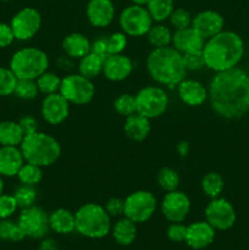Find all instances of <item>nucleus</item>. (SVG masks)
<instances>
[{
  "label": "nucleus",
  "instance_id": "nucleus-1",
  "mask_svg": "<svg viewBox=\"0 0 249 250\" xmlns=\"http://www.w3.org/2000/svg\"><path fill=\"white\" fill-rule=\"evenodd\" d=\"M208 100L222 119H241L249 110V75L238 67L216 72L208 88Z\"/></svg>",
  "mask_w": 249,
  "mask_h": 250
},
{
  "label": "nucleus",
  "instance_id": "nucleus-2",
  "mask_svg": "<svg viewBox=\"0 0 249 250\" xmlns=\"http://www.w3.org/2000/svg\"><path fill=\"white\" fill-rule=\"evenodd\" d=\"M244 55V42L239 34L221 31L205 41L203 48L205 67L216 72L237 67Z\"/></svg>",
  "mask_w": 249,
  "mask_h": 250
},
{
  "label": "nucleus",
  "instance_id": "nucleus-3",
  "mask_svg": "<svg viewBox=\"0 0 249 250\" xmlns=\"http://www.w3.org/2000/svg\"><path fill=\"white\" fill-rule=\"evenodd\" d=\"M146 71L159 85L175 88L187 76L183 55L172 45L153 48L146 56Z\"/></svg>",
  "mask_w": 249,
  "mask_h": 250
},
{
  "label": "nucleus",
  "instance_id": "nucleus-4",
  "mask_svg": "<svg viewBox=\"0 0 249 250\" xmlns=\"http://www.w3.org/2000/svg\"><path fill=\"white\" fill-rule=\"evenodd\" d=\"M20 149L26 163L41 167L54 165L61 156V146L58 139L41 131L24 136Z\"/></svg>",
  "mask_w": 249,
  "mask_h": 250
},
{
  "label": "nucleus",
  "instance_id": "nucleus-5",
  "mask_svg": "<svg viewBox=\"0 0 249 250\" xmlns=\"http://www.w3.org/2000/svg\"><path fill=\"white\" fill-rule=\"evenodd\" d=\"M76 231L87 238L100 239L111 232V216L103 205L87 203L75 212Z\"/></svg>",
  "mask_w": 249,
  "mask_h": 250
},
{
  "label": "nucleus",
  "instance_id": "nucleus-6",
  "mask_svg": "<svg viewBox=\"0 0 249 250\" xmlns=\"http://www.w3.org/2000/svg\"><path fill=\"white\" fill-rule=\"evenodd\" d=\"M10 68L17 80H37L49 68V56L42 49L26 46L19 49L10 60Z\"/></svg>",
  "mask_w": 249,
  "mask_h": 250
},
{
  "label": "nucleus",
  "instance_id": "nucleus-7",
  "mask_svg": "<svg viewBox=\"0 0 249 250\" xmlns=\"http://www.w3.org/2000/svg\"><path fill=\"white\" fill-rule=\"evenodd\" d=\"M168 95L160 85H146L136 94L137 114L149 120L158 119L168 107Z\"/></svg>",
  "mask_w": 249,
  "mask_h": 250
},
{
  "label": "nucleus",
  "instance_id": "nucleus-8",
  "mask_svg": "<svg viewBox=\"0 0 249 250\" xmlns=\"http://www.w3.org/2000/svg\"><path fill=\"white\" fill-rule=\"evenodd\" d=\"M59 93L70 104L85 105L94 98L95 85L92 80L81 73H68L61 80Z\"/></svg>",
  "mask_w": 249,
  "mask_h": 250
},
{
  "label": "nucleus",
  "instance_id": "nucleus-9",
  "mask_svg": "<svg viewBox=\"0 0 249 250\" xmlns=\"http://www.w3.org/2000/svg\"><path fill=\"white\" fill-rule=\"evenodd\" d=\"M158 208L155 195L149 190H136L124 199V216L136 224H144L151 219Z\"/></svg>",
  "mask_w": 249,
  "mask_h": 250
},
{
  "label": "nucleus",
  "instance_id": "nucleus-10",
  "mask_svg": "<svg viewBox=\"0 0 249 250\" xmlns=\"http://www.w3.org/2000/svg\"><path fill=\"white\" fill-rule=\"evenodd\" d=\"M119 24L121 31L127 37L146 36L150 27L154 24L153 19L145 6L129 5L124 7L119 16Z\"/></svg>",
  "mask_w": 249,
  "mask_h": 250
},
{
  "label": "nucleus",
  "instance_id": "nucleus-11",
  "mask_svg": "<svg viewBox=\"0 0 249 250\" xmlns=\"http://www.w3.org/2000/svg\"><path fill=\"white\" fill-rule=\"evenodd\" d=\"M17 224L23 231L24 236L33 239L44 238L50 229L49 214L36 205L22 209Z\"/></svg>",
  "mask_w": 249,
  "mask_h": 250
},
{
  "label": "nucleus",
  "instance_id": "nucleus-12",
  "mask_svg": "<svg viewBox=\"0 0 249 250\" xmlns=\"http://www.w3.org/2000/svg\"><path fill=\"white\" fill-rule=\"evenodd\" d=\"M10 26L16 41L27 42L33 38L41 29L42 15L34 7H23L14 15Z\"/></svg>",
  "mask_w": 249,
  "mask_h": 250
},
{
  "label": "nucleus",
  "instance_id": "nucleus-13",
  "mask_svg": "<svg viewBox=\"0 0 249 250\" xmlns=\"http://www.w3.org/2000/svg\"><path fill=\"white\" fill-rule=\"evenodd\" d=\"M205 221L209 222L215 231H227L236 224L237 214L233 205L225 198H214L205 208Z\"/></svg>",
  "mask_w": 249,
  "mask_h": 250
},
{
  "label": "nucleus",
  "instance_id": "nucleus-14",
  "mask_svg": "<svg viewBox=\"0 0 249 250\" xmlns=\"http://www.w3.org/2000/svg\"><path fill=\"white\" fill-rule=\"evenodd\" d=\"M192 208L189 197L182 190H172L164 195L160 209L164 217L170 222H183Z\"/></svg>",
  "mask_w": 249,
  "mask_h": 250
},
{
  "label": "nucleus",
  "instance_id": "nucleus-15",
  "mask_svg": "<svg viewBox=\"0 0 249 250\" xmlns=\"http://www.w3.org/2000/svg\"><path fill=\"white\" fill-rule=\"evenodd\" d=\"M70 103L60 93L45 95L41 106L42 117L51 126L61 125L70 115Z\"/></svg>",
  "mask_w": 249,
  "mask_h": 250
},
{
  "label": "nucleus",
  "instance_id": "nucleus-16",
  "mask_svg": "<svg viewBox=\"0 0 249 250\" xmlns=\"http://www.w3.org/2000/svg\"><path fill=\"white\" fill-rule=\"evenodd\" d=\"M224 17L215 10H203L193 16L192 28L205 41L224 31Z\"/></svg>",
  "mask_w": 249,
  "mask_h": 250
},
{
  "label": "nucleus",
  "instance_id": "nucleus-17",
  "mask_svg": "<svg viewBox=\"0 0 249 250\" xmlns=\"http://www.w3.org/2000/svg\"><path fill=\"white\" fill-rule=\"evenodd\" d=\"M115 5L112 0H89L85 7L88 22L95 28H105L115 19Z\"/></svg>",
  "mask_w": 249,
  "mask_h": 250
},
{
  "label": "nucleus",
  "instance_id": "nucleus-18",
  "mask_svg": "<svg viewBox=\"0 0 249 250\" xmlns=\"http://www.w3.org/2000/svg\"><path fill=\"white\" fill-rule=\"evenodd\" d=\"M133 71V62L131 58L122 54L107 55L103 66V75L111 82H122L131 76Z\"/></svg>",
  "mask_w": 249,
  "mask_h": 250
},
{
  "label": "nucleus",
  "instance_id": "nucleus-19",
  "mask_svg": "<svg viewBox=\"0 0 249 250\" xmlns=\"http://www.w3.org/2000/svg\"><path fill=\"white\" fill-rule=\"evenodd\" d=\"M176 87L178 98L188 106L198 107L208 100V88L199 81L185 78Z\"/></svg>",
  "mask_w": 249,
  "mask_h": 250
},
{
  "label": "nucleus",
  "instance_id": "nucleus-20",
  "mask_svg": "<svg viewBox=\"0 0 249 250\" xmlns=\"http://www.w3.org/2000/svg\"><path fill=\"white\" fill-rule=\"evenodd\" d=\"M215 239V229L208 221H195L188 225L185 242L189 248L199 250L209 247Z\"/></svg>",
  "mask_w": 249,
  "mask_h": 250
},
{
  "label": "nucleus",
  "instance_id": "nucleus-21",
  "mask_svg": "<svg viewBox=\"0 0 249 250\" xmlns=\"http://www.w3.org/2000/svg\"><path fill=\"white\" fill-rule=\"evenodd\" d=\"M205 39L202 38L192 27L185 29H177L172 34L171 45L180 51L182 55L190 53H199L204 48Z\"/></svg>",
  "mask_w": 249,
  "mask_h": 250
},
{
  "label": "nucleus",
  "instance_id": "nucleus-22",
  "mask_svg": "<svg viewBox=\"0 0 249 250\" xmlns=\"http://www.w3.org/2000/svg\"><path fill=\"white\" fill-rule=\"evenodd\" d=\"M26 163L20 146H0V176L15 177Z\"/></svg>",
  "mask_w": 249,
  "mask_h": 250
},
{
  "label": "nucleus",
  "instance_id": "nucleus-23",
  "mask_svg": "<svg viewBox=\"0 0 249 250\" xmlns=\"http://www.w3.org/2000/svg\"><path fill=\"white\" fill-rule=\"evenodd\" d=\"M90 46H92V42L84 34L78 33V32L67 34L61 43V48L65 55L73 60H80L88 53H90Z\"/></svg>",
  "mask_w": 249,
  "mask_h": 250
},
{
  "label": "nucleus",
  "instance_id": "nucleus-24",
  "mask_svg": "<svg viewBox=\"0 0 249 250\" xmlns=\"http://www.w3.org/2000/svg\"><path fill=\"white\" fill-rule=\"evenodd\" d=\"M124 134L133 142H143L151 131L150 120L139 114H133L124 119Z\"/></svg>",
  "mask_w": 249,
  "mask_h": 250
},
{
  "label": "nucleus",
  "instance_id": "nucleus-25",
  "mask_svg": "<svg viewBox=\"0 0 249 250\" xmlns=\"http://www.w3.org/2000/svg\"><path fill=\"white\" fill-rule=\"evenodd\" d=\"M50 229L59 234H70L76 231V217L72 211L60 208L49 214Z\"/></svg>",
  "mask_w": 249,
  "mask_h": 250
},
{
  "label": "nucleus",
  "instance_id": "nucleus-26",
  "mask_svg": "<svg viewBox=\"0 0 249 250\" xmlns=\"http://www.w3.org/2000/svg\"><path fill=\"white\" fill-rule=\"evenodd\" d=\"M111 233L117 244L124 247L129 246L137 237V224L124 216L112 225Z\"/></svg>",
  "mask_w": 249,
  "mask_h": 250
},
{
  "label": "nucleus",
  "instance_id": "nucleus-27",
  "mask_svg": "<svg viewBox=\"0 0 249 250\" xmlns=\"http://www.w3.org/2000/svg\"><path fill=\"white\" fill-rule=\"evenodd\" d=\"M24 138L21 126L16 121L0 122V146H20Z\"/></svg>",
  "mask_w": 249,
  "mask_h": 250
},
{
  "label": "nucleus",
  "instance_id": "nucleus-28",
  "mask_svg": "<svg viewBox=\"0 0 249 250\" xmlns=\"http://www.w3.org/2000/svg\"><path fill=\"white\" fill-rule=\"evenodd\" d=\"M104 60V58L90 51L78 60V73L89 78V80L98 77L103 73Z\"/></svg>",
  "mask_w": 249,
  "mask_h": 250
},
{
  "label": "nucleus",
  "instance_id": "nucleus-29",
  "mask_svg": "<svg viewBox=\"0 0 249 250\" xmlns=\"http://www.w3.org/2000/svg\"><path fill=\"white\" fill-rule=\"evenodd\" d=\"M172 31L164 23H155L146 33V39L153 48H164L172 43Z\"/></svg>",
  "mask_w": 249,
  "mask_h": 250
},
{
  "label": "nucleus",
  "instance_id": "nucleus-30",
  "mask_svg": "<svg viewBox=\"0 0 249 250\" xmlns=\"http://www.w3.org/2000/svg\"><path fill=\"white\" fill-rule=\"evenodd\" d=\"M145 7L154 22L164 23L175 10V2L173 0H149Z\"/></svg>",
  "mask_w": 249,
  "mask_h": 250
},
{
  "label": "nucleus",
  "instance_id": "nucleus-31",
  "mask_svg": "<svg viewBox=\"0 0 249 250\" xmlns=\"http://www.w3.org/2000/svg\"><path fill=\"white\" fill-rule=\"evenodd\" d=\"M225 188V181L219 172H208L202 180V189L207 197L219 198Z\"/></svg>",
  "mask_w": 249,
  "mask_h": 250
},
{
  "label": "nucleus",
  "instance_id": "nucleus-32",
  "mask_svg": "<svg viewBox=\"0 0 249 250\" xmlns=\"http://www.w3.org/2000/svg\"><path fill=\"white\" fill-rule=\"evenodd\" d=\"M42 168L43 167H41V166L33 165V164L29 163H24L23 165H22V167L20 168L16 177L19 178L21 185L36 187V186L39 185L41 181L43 180V170H42Z\"/></svg>",
  "mask_w": 249,
  "mask_h": 250
},
{
  "label": "nucleus",
  "instance_id": "nucleus-33",
  "mask_svg": "<svg viewBox=\"0 0 249 250\" xmlns=\"http://www.w3.org/2000/svg\"><path fill=\"white\" fill-rule=\"evenodd\" d=\"M61 80L62 78L59 77V75L46 71V72H44L43 75H41L36 80L39 93H42L44 95L59 93L61 85Z\"/></svg>",
  "mask_w": 249,
  "mask_h": 250
},
{
  "label": "nucleus",
  "instance_id": "nucleus-34",
  "mask_svg": "<svg viewBox=\"0 0 249 250\" xmlns=\"http://www.w3.org/2000/svg\"><path fill=\"white\" fill-rule=\"evenodd\" d=\"M158 185L163 190L172 192L176 190L180 186V173L172 167H163L158 173Z\"/></svg>",
  "mask_w": 249,
  "mask_h": 250
},
{
  "label": "nucleus",
  "instance_id": "nucleus-35",
  "mask_svg": "<svg viewBox=\"0 0 249 250\" xmlns=\"http://www.w3.org/2000/svg\"><path fill=\"white\" fill-rule=\"evenodd\" d=\"M26 238L19 224L10 219L0 220V239L9 242H21Z\"/></svg>",
  "mask_w": 249,
  "mask_h": 250
},
{
  "label": "nucleus",
  "instance_id": "nucleus-36",
  "mask_svg": "<svg viewBox=\"0 0 249 250\" xmlns=\"http://www.w3.org/2000/svg\"><path fill=\"white\" fill-rule=\"evenodd\" d=\"M114 109L120 116H124V119L131 116V115L136 114V95L129 94V93L120 94L119 97L114 100Z\"/></svg>",
  "mask_w": 249,
  "mask_h": 250
},
{
  "label": "nucleus",
  "instance_id": "nucleus-37",
  "mask_svg": "<svg viewBox=\"0 0 249 250\" xmlns=\"http://www.w3.org/2000/svg\"><path fill=\"white\" fill-rule=\"evenodd\" d=\"M14 94L22 100L36 99L39 94L36 80H17Z\"/></svg>",
  "mask_w": 249,
  "mask_h": 250
},
{
  "label": "nucleus",
  "instance_id": "nucleus-38",
  "mask_svg": "<svg viewBox=\"0 0 249 250\" xmlns=\"http://www.w3.org/2000/svg\"><path fill=\"white\" fill-rule=\"evenodd\" d=\"M14 197L16 199L17 205L21 209L24 208L33 207L37 200V190L32 186L21 185L14 193Z\"/></svg>",
  "mask_w": 249,
  "mask_h": 250
},
{
  "label": "nucleus",
  "instance_id": "nucleus-39",
  "mask_svg": "<svg viewBox=\"0 0 249 250\" xmlns=\"http://www.w3.org/2000/svg\"><path fill=\"white\" fill-rule=\"evenodd\" d=\"M17 77L11 68L0 67V97H7L14 94L16 87Z\"/></svg>",
  "mask_w": 249,
  "mask_h": 250
},
{
  "label": "nucleus",
  "instance_id": "nucleus-40",
  "mask_svg": "<svg viewBox=\"0 0 249 250\" xmlns=\"http://www.w3.org/2000/svg\"><path fill=\"white\" fill-rule=\"evenodd\" d=\"M168 21H170V24L173 27V29L177 31V29H185L188 28V27H192L193 16L188 10L183 9V7H177L172 11Z\"/></svg>",
  "mask_w": 249,
  "mask_h": 250
},
{
  "label": "nucleus",
  "instance_id": "nucleus-41",
  "mask_svg": "<svg viewBox=\"0 0 249 250\" xmlns=\"http://www.w3.org/2000/svg\"><path fill=\"white\" fill-rule=\"evenodd\" d=\"M127 38H128V37H127L122 31L114 32V33L110 34L109 37H106L109 55L124 53V50L127 46V43H128V39Z\"/></svg>",
  "mask_w": 249,
  "mask_h": 250
},
{
  "label": "nucleus",
  "instance_id": "nucleus-42",
  "mask_svg": "<svg viewBox=\"0 0 249 250\" xmlns=\"http://www.w3.org/2000/svg\"><path fill=\"white\" fill-rule=\"evenodd\" d=\"M19 209L16 199L14 194H4L0 195V220L10 219Z\"/></svg>",
  "mask_w": 249,
  "mask_h": 250
},
{
  "label": "nucleus",
  "instance_id": "nucleus-43",
  "mask_svg": "<svg viewBox=\"0 0 249 250\" xmlns=\"http://www.w3.org/2000/svg\"><path fill=\"white\" fill-rule=\"evenodd\" d=\"M183 61H185V66L186 68H187V71H199L205 67L203 51H199V53L185 54V55H183Z\"/></svg>",
  "mask_w": 249,
  "mask_h": 250
},
{
  "label": "nucleus",
  "instance_id": "nucleus-44",
  "mask_svg": "<svg viewBox=\"0 0 249 250\" xmlns=\"http://www.w3.org/2000/svg\"><path fill=\"white\" fill-rule=\"evenodd\" d=\"M186 232H187V226L183 225L182 222H171L166 234L171 242L180 243V242H185Z\"/></svg>",
  "mask_w": 249,
  "mask_h": 250
},
{
  "label": "nucleus",
  "instance_id": "nucleus-45",
  "mask_svg": "<svg viewBox=\"0 0 249 250\" xmlns=\"http://www.w3.org/2000/svg\"><path fill=\"white\" fill-rule=\"evenodd\" d=\"M105 210L111 217H119L124 215V200L120 198H111L107 200L104 205Z\"/></svg>",
  "mask_w": 249,
  "mask_h": 250
},
{
  "label": "nucleus",
  "instance_id": "nucleus-46",
  "mask_svg": "<svg viewBox=\"0 0 249 250\" xmlns=\"http://www.w3.org/2000/svg\"><path fill=\"white\" fill-rule=\"evenodd\" d=\"M15 41L14 32L10 24L0 22V48H7Z\"/></svg>",
  "mask_w": 249,
  "mask_h": 250
},
{
  "label": "nucleus",
  "instance_id": "nucleus-47",
  "mask_svg": "<svg viewBox=\"0 0 249 250\" xmlns=\"http://www.w3.org/2000/svg\"><path fill=\"white\" fill-rule=\"evenodd\" d=\"M19 124L20 126H21L22 131H23L24 136L34 133V132L38 131V122H37V120L34 119L33 116H31V115H24V116H22L21 119L19 120Z\"/></svg>",
  "mask_w": 249,
  "mask_h": 250
},
{
  "label": "nucleus",
  "instance_id": "nucleus-48",
  "mask_svg": "<svg viewBox=\"0 0 249 250\" xmlns=\"http://www.w3.org/2000/svg\"><path fill=\"white\" fill-rule=\"evenodd\" d=\"M90 51L97 55L102 56V58H106L109 55L107 51V39L106 37H100L97 38L94 42H92V46H90Z\"/></svg>",
  "mask_w": 249,
  "mask_h": 250
},
{
  "label": "nucleus",
  "instance_id": "nucleus-49",
  "mask_svg": "<svg viewBox=\"0 0 249 250\" xmlns=\"http://www.w3.org/2000/svg\"><path fill=\"white\" fill-rule=\"evenodd\" d=\"M39 250H59V246L55 239L43 238L39 244Z\"/></svg>",
  "mask_w": 249,
  "mask_h": 250
},
{
  "label": "nucleus",
  "instance_id": "nucleus-50",
  "mask_svg": "<svg viewBox=\"0 0 249 250\" xmlns=\"http://www.w3.org/2000/svg\"><path fill=\"white\" fill-rule=\"evenodd\" d=\"M58 66L61 70H70L73 67V59L68 58L67 55L60 56L58 59Z\"/></svg>",
  "mask_w": 249,
  "mask_h": 250
},
{
  "label": "nucleus",
  "instance_id": "nucleus-51",
  "mask_svg": "<svg viewBox=\"0 0 249 250\" xmlns=\"http://www.w3.org/2000/svg\"><path fill=\"white\" fill-rule=\"evenodd\" d=\"M176 149H177V153L181 158H186V156L188 155V153H189V143H188L187 141H181L180 143L177 144V148Z\"/></svg>",
  "mask_w": 249,
  "mask_h": 250
},
{
  "label": "nucleus",
  "instance_id": "nucleus-52",
  "mask_svg": "<svg viewBox=\"0 0 249 250\" xmlns=\"http://www.w3.org/2000/svg\"><path fill=\"white\" fill-rule=\"evenodd\" d=\"M132 4L134 5H141V6H146V4L149 2V0H131Z\"/></svg>",
  "mask_w": 249,
  "mask_h": 250
},
{
  "label": "nucleus",
  "instance_id": "nucleus-53",
  "mask_svg": "<svg viewBox=\"0 0 249 250\" xmlns=\"http://www.w3.org/2000/svg\"><path fill=\"white\" fill-rule=\"evenodd\" d=\"M4 193V181H2V177L0 176V195Z\"/></svg>",
  "mask_w": 249,
  "mask_h": 250
},
{
  "label": "nucleus",
  "instance_id": "nucleus-54",
  "mask_svg": "<svg viewBox=\"0 0 249 250\" xmlns=\"http://www.w3.org/2000/svg\"><path fill=\"white\" fill-rule=\"evenodd\" d=\"M0 1H9V0H0Z\"/></svg>",
  "mask_w": 249,
  "mask_h": 250
}]
</instances>
